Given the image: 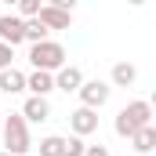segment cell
Returning <instances> with one entry per match:
<instances>
[{
  "label": "cell",
  "mask_w": 156,
  "mask_h": 156,
  "mask_svg": "<svg viewBox=\"0 0 156 156\" xmlns=\"http://www.w3.org/2000/svg\"><path fill=\"white\" fill-rule=\"evenodd\" d=\"M62 145H66V138H58V134H47V138L40 142V156H62Z\"/></svg>",
  "instance_id": "15"
},
{
  "label": "cell",
  "mask_w": 156,
  "mask_h": 156,
  "mask_svg": "<svg viewBox=\"0 0 156 156\" xmlns=\"http://www.w3.org/2000/svg\"><path fill=\"white\" fill-rule=\"evenodd\" d=\"M80 83H83V73H80L76 66H62L58 76H55V87H58V91H76Z\"/></svg>",
  "instance_id": "9"
},
{
  "label": "cell",
  "mask_w": 156,
  "mask_h": 156,
  "mask_svg": "<svg viewBox=\"0 0 156 156\" xmlns=\"http://www.w3.org/2000/svg\"><path fill=\"white\" fill-rule=\"evenodd\" d=\"M22 116H26V120H33V123H44V120L51 116V105H47V98L33 94V98L22 105Z\"/></svg>",
  "instance_id": "8"
},
{
  "label": "cell",
  "mask_w": 156,
  "mask_h": 156,
  "mask_svg": "<svg viewBox=\"0 0 156 156\" xmlns=\"http://www.w3.org/2000/svg\"><path fill=\"white\" fill-rule=\"evenodd\" d=\"M131 142H134V149H138V153H153V149H156V127H153V123L138 127V131L131 134Z\"/></svg>",
  "instance_id": "13"
},
{
  "label": "cell",
  "mask_w": 156,
  "mask_h": 156,
  "mask_svg": "<svg viewBox=\"0 0 156 156\" xmlns=\"http://www.w3.org/2000/svg\"><path fill=\"white\" fill-rule=\"evenodd\" d=\"M47 33H51V29L40 22L37 15H33V18H22V40H29V44H40V40H47Z\"/></svg>",
  "instance_id": "12"
},
{
  "label": "cell",
  "mask_w": 156,
  "mask_h": 156,
  "mask_svg": "<svg viewBox=\"0 0 156 156\" xmlns=\"http://www.w3.org/2000/svg\"><path fill=\"white\" fill-rule=\"evenodd\" d=\"M83 138L80 134H73V138H66V145H62V156H83Z\"/></svg>",
  "instance_id": "16"
},
{
  "label": "cell",
  "mask_w": 156,
  "mask_h": 156,
  "mask_svg": "<svg viewBox=\"0 0 156 156\" xmlns=\"http://www.w3.org/2000/svg\"><path fill=\"white\" fill-rule=\"evenodd\" d=\"M26 87H29L33 94H40V98H47V94L55 91V76H51V73H44V69H37L33 76H26Z\"/></svg>",
  "instance_id": "10"
},
{
  "label": "cell",
  "mask_w": 156,
  "mask_h": 156,
  "mask_svg": "<svg viewBox=\"0 0 156 156\" xmlns=\"http://www.w3.org/2000/svg\"><path fill=\"white\" fill-rule=\"evenodd\" d=\"M37 18L47 26V29H69L73 26V11H62V7H51V4H44L37 11Z\"/></svg>",
  "instance_id": "5"
},
{
  "label": "cell",
  "mask_w": 156,
  "mask_h": 156,
  "mask_svg": "<svg viewBox=\"0 0 156 156\" xmlns=\"http://www.w3.org/2000/svg\"><path fill=\"white\" fill-rule=\"evenodd\" d=\"M0 123H4V113H0Z\"/></svg>",
  "instance_id": "23"
},
{
  "label": "cell",
  "mask_w": 156,
  "mask_h": 156,
  "mask_svg": "<svg viewBox=\"0 0 156 156\" xmlns=\"http://www.w3.org/2000/svg\"><path fill=\"white\" fill-rule=\"evenodd\" d=\"M145 123H153V105H149L145 98L127 102V105L116 113V134L120 138H131V134H134L138 127H145Z\"/></svg>",
  "instance_id": "1"
},
{
  "label": "cell",
  "mask_w": 156,
  "mask_h": 156,
  "mask_svg": "<svg viewBox=\"0 0 156 156\" xmlns=\"http://www.w3.org/2000/svg\"><path fill=\"white\" fill-rule=\"evenodd\" d=\"M69 127H73V134H91V131H98V113L94 109H87V105H80L76 113H69Z\"/></svg>",
  "instance_id": "6"
},
{
  "label": "cell",
  "mask_w": 156,
  "mask_h": 156,
  "mask_svg": "<svg viewBox=\"0 0 156 156\" xmlns=\"http://www.w3.org/2000/svg\"><path fill=\"white\" fill-rule=\"evenodd\" d=\"M0 44H22V18L18 15H0Z\"/></svg>",
  "instance_id": "7"
},
{
  "label": "cell",
  "mask_w": 156,
  "mask_h": 156,
  "mask_svg": "<svg viewBox=\"0 0 156 156\" xmlns=\"http://www.w3.org/2000/svg\"><path fill=\"white\" fill-rule=\"evenodd\" d=\"M0 156H11V153H0Z\"/></svg>",
  "instance_id": "24"
},
{
  "label": "cell",
  "mask_w": 156,
  "mask_h": 156,
  "mask_svg": "<svg viewBox=\"0 0 156 156\" xmlns=\"http://www.w3.org/2000/svg\"><path fill=\"white\" fill-rule=\"evenodd\" d=\"M11 58H15V47H11V44H0V69H7Z\"/></svg>",
  "instance_id": "18"
},
{
  "label": "cell",
  "mask_w": 156,
  "mask_h": 156,
  "mask_svg": "<svg viewBox=\"0 0 156 156\" xmlns=\"http://www.w3.org/2000/svg\"><path fill=\"white\" fill-rule=\"evenodd\" d=\"M0 131H4V153L22 156V153L33 149V142H29V127H26V116H22V113H18V116H4Z\"/></svg>",
  "instance_id": "2"
},
{
  "label": "cell",
  "mask_w": 156,
  "mask_h": 156,
  "mask_svg": "<svg viewBox=\"0 0 156 156\" xmlns=\"http://www.w3.org/2000/svg\"><path fill=\"white\" fill-rule=\"evenodd\" d=\"M127 4H134V7H138V4H145V0H127Z\"/></svg>",
  "instance_id": "22"
},
{
  "label": "cell",
  "mask_w": 156,
  "mask_h": 156,
  "mask_svg": "<svg viewBox=\"0 0 156 156\" xmlns=\"http://www.w3.org/2000/svg\"><path fill=\"white\" fill-rule=\"evenodd\" d=\"M29 62L37 69H44V73H55V69L66 66V47L55 44V40H40V44H33V51H29Z\"/></svg>",
  "instance_id": "3"
},
{
  "label": "cell",
  "mask_w": 156,
  "mask_h": 156,
  "mask_svg": "<svg viewBox=\"0 0 156 156\" xmlns=\"http://www.w3.org/2000/svg\"><path fill=\"white\" fill-rule=\"evenodd\" d=\"M0 91L4 94H18V91H26V76L18 73V69H0Z\"/></svg>",
  "instance_id": "11"
},
{
  "label": "cell",
  "mask_w": 156,
  "mask_h": 156,
  "mask_svg": "<svg viewBox=\"0 0 156 156\" xmlns=\"http://www.w3.org/2000/svg\"><path fill=\"white\" fill-rule=\"evenodd\" d=\"M76 91H80V102H83L87 109H102V105L109 102V91H113V87L102 83V80H87V83H80Z\"/></svg>",
  "instance_id": "4"
},
{
  "label": "cell",
  "mask_w": 156,
  "mask_h": 156,
  "mask_svg": "<svg viewBox=\"0 0 156 156\" xmlns=\"http://www.w3.org/2000/svg\"><path fill=\"white\" fill-rule=\"evenodd\" d=\"M0 4H7V7H11V4H18V0H0Z\"/></svg>",
  "instance_id": "21"
},
{
  "label": "cell",
  "mask_w": 156,
  "mask_h": 156,
  "mask_svg": "<svg viewBox=\"0 0 156 156\" xmlns=\"http://www.w3.org/2000/svg\"><path fill=\"white\" fill-rule=\"evenodd\" d=\"M134 80H138V69H134L131 62H116V66H113V83H116V87H131Z\"/></svg>",
  "instance_id": "14"
},
{
  "label": "cell",
  "mask_w": 156,
  "mask_h": 156,
  "mask_svg": "<svg viewBox=\"0 0 156 156\" xmlns=\"http://www.w3.org/2000/svg\"><path fill=\"white\" fill-rule=\"evenodd\" d=\"M47 4H51V7H62V11H73L76 0H47Z\"/></svg>",
  "instance_id": "20"
},
{
  "label": "cell",
  "mask_w": 156,
  "mask_h": 156,
  "mask_svg": "<svg viewBox=\"0 0 156 156\" xmlns=\"http://www.w3.org/2000/svg\"><path fill=\"white\" fill-rule=\"evenodd\" d=\"M83 156H109V149H105V145H87Z\"/></svg>",
  "instance_id": "19"
},
{
  "label": "cell",
  "mask_w": 156,
  "mask_h": 156,
  "mask_svg": "<svg viewBox=\"0 0 156 156\" xmlns=\"http://www.w3.org/2000/svg\"><path fill=\"white\" fill-rule=\"evenodd\" d=\"M15 7L22 11V18H33V15H37V11H40V7H44V4H40V0H18Z\"/></svg>",
  "instance_id": "17"
}]
</instances>
